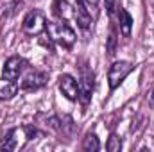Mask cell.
<instances>
[{"label": "cell", "mask_w": 154, "mask_h": 152, "mask_svg": "<svg viewBox=\"0 0 154 152\" xmlns=\"http://www.w3.org/2000/svg\"><path fill=\"white\" fill-rule=\"evenodd\" d=\"M45 31H47L48 38L52 39V41L59 43L65 48H70L75 43V32H74V29L68 23H65V22H48L47 27H45Z\"/></svg>", "instance_id": "6da1fadb"}, {"label": "cell", "mask_w": 154, "mask_h": 152, "mask_svg": "<svg viewBox=\"0 0 154 152\" xmlns=\"http://www.w3.org/2000/svg\"><path fill=\"white\" fill-rule=\"evenodd\" d=\"M36 134H38V131L34 127H16V129H11L7 132V136L4 138V143L0 145V149L2 150H16L20 147V138L32 140Z\"/></svg>", "instance_id": "7a4b0ae2"}, {"label": "cell", "mask_w": 154, "mask_h": 152, "mask_svg": "<svg viewBox=\"0 0 154 152\" xmlns=\"http://www.w3.org/2000/svg\"><path fill=\"white\" fill-rule=\"evenodd\" d=\"M45 27H47V20H45V14L39 9L31 11L23 18V23H22V31L27 36H38L39 32L45 31Z\"/></svg>", "instance_id": "3957f363"}, {"label": "cell", "mask_w": 154, "mask_h": 152, "mask_svg": "<svg viewBox=\"0 0 154 152\" xmlns=\"http://www.w3.org/2000/svg\"><path fill=\"white\" fill-rule=\"evenodd\" d=\"M131 72H133V63H129V61H115L109 66V72H108L109 88L111 90H116L120 86V82L129 75Z\"/></svg>", "instance_id": "277c9868"}, {"label": "cell", "mask_w": 154, "mask_h": 152, "mask_svg": "<svg viewBox=\"0 0 154 152\" xmlns=\"http://www.w3.org/2000/svg\"><path fill=\"white\" fill-rule=\"evenodd\" d=\"M25 66H27V61H25L23 57H20V56H11V57L5 61L4 68H2V79H4L5 82H16V79H18L20 74L25 70Z\"/></svg>", "instance_id": "5b68a950"}, {"label": "cell", "mask_w": 154, "mask_h": 152, "mask_svg": "<svg viewBox=\"0 0 154 152\" xmlns=\"http://www.w3.org/2000/svg\"><path fill=\"white\" fill-rule=\"evenodd\" d=\"M57 84H59L61 93H63L68 100H72V102L79 100V93H81V90H79V82H77L72 75L63 74V75L59 77V82H57Z\"/></svg>", "instance_id": "8992f818"}, {"label": "cell", "mask_w": 154, "mask_h": 152, "mask_svg": "<svg viewBox=\"0 0 154 152\" xmlns=\"http://www.w3.org/2000/svg\"><path fill=\"white\" fill-rule=\"evenodd\" d=\"M48 81V74L47 72H39V70H34V72H29L27 75L23 77L22 81V90L25 91H36L39 88H43Z\"/></svg>", "instance_id": "52a82bcc"}, {"label": "cell", "mask_w": 154, "mask_h": 152, "mask_svg": "<svg viewBox=\"0 0 154 152\" xmlns=\"http://www.w3.org/2000/svg\"><path fill=\"white\" fill-rule=\"evenodd\" d=\"M93 88H95V75H93L91 72L84 70V72H82V77H81V82H79V90H81L79 100H81L84 106L90 102L91 93H93Z\"/></svg>", "instance_id": "ba28073f"}, {"label": "cell", "mask_w": 154, "mask_h": 152, "mask_svg": "<svg viewBox=\"0 0 154 152\" xmlns=\"http://www.w3.org/2000/svg\"><path fill=\"white\" fill-rule=\"evenodd\" d=\"M74 14H75L77 25L82 31H88L90 25H91V14L88 13V9H86V5H84L82 0H75V11H74Z\"/></svg>", "instance_id": "9c48e42d"}, {"label": "cell", "mask_w": 154, "mask_h": 152, "mask_svg": "<svg viewBox=\"0 0 154 152\" xmlns=\"http://www.w3.org/2000/svg\"><path fill=\"white\" fill-rule=\"evenodd\" d=\"M118 20H120V31L124 32V36H129L131 29H133V16L129 14V11L127 9H120Z\"/></svg>", "instance_id": "30bf717a"}, {"label": "cell", "mask_w": 154, "mask_h": 152, "mask_svg": "<svg viewBox=\"0 0 154 152\" xmlns=\"http://www.w3.org/2000/svg\"><path fill=\"white\" fill-rule=\"evenodd\" d=\"M82 149L86 152H97L100 149V141H99L95 132H88L86 134V138L82 140Z\"/></svg>", "instance_id": "8fae6325"}, {"label": "cell", "mask_w": 154, "mask_h": 152, "mask_svg": "<svg viewBox=\"0 0 154 152\" xmlns=\"http://www.w3.org/2000/svg\"><path fill=\"white\" fill-rule=\"evenodd\" d=\"M16 91H18L16 84H14V82H7V86L0 90V100H9V99H13V97L16 95Z\"/></svg>", "instance_id": "7c38bea8"}, {"label": "cell", "mask_w": 154, "mask_h": 152, "mask_svg": "<svg viewBox=\"0 0 154 152\" xmlns=\"http://www.w3.org/2000/svg\"><path fill=\"white\" fill-rule=\"evenodd\" d=\"M106 149L109 152H118L122 149V140H120L116 134H111L109 140H108V143H106Z\"/></svg>", "instance_id": "4fadbf2b"}, {"label": "cell", "mask_w": 154, "mask_h": 152, "mask_svg": "<svg viewBox=\"0 0 154 152\" xmlns=\"http://www.w3.org/2000/svg\"><path fill=\"white\" fill-rule=\"evenodd\" d=\"M115 43H116L115 29H111V32H109V48H108V54H115Z\"/></svg>", "instance_id": "5bb4252c"}, {"label": "cell", "mask_w": 154, "mask_h": 152, "mask_svg": "<svg viewBox=\"0 0 154 152\" xmlns=\"http://www.w3.org/2000/svg\"><path fill=\"white\" fill-rule=\"evenodd\" d=\"M106 9H108V13H115L116 9V0H106Z\"/></svg>", "instance_id": "9a60e30c"}, {"label": "cell", "mask_w": 154, "mask_h": 152, "mask_svg": "<svg viewBox=\"0 0 154 152\" xmlns=\"http://www.w3.org/2000/svg\"><path fill=\"white\" fill-rule=\"evenodd\" d=\"M86 2L91 4V5H97V4H99V0H86Z\"/></svg>", "instance_id": "2e32d148"}, {"label": "cell", "mask_w": 154, "mask_h": 152, "mask_svg": "<svg viewBox=\"0 0 154 152\" xmlns=\"http://www.w3.org/2000/svg\"><path fill=\"white\" fill-rule=\"evenodd\" d=\"M151 102L154 104V91H152V95H151Z\"/></svg>", "instance_id": "e0dca14e"}, {"label": "cell", "mask_w": 154, "mask_h": 152, "mask_svg": "<svg viewBox=\"0 0 154 152\" xmlns=\"http://www.w3.org/2000/svg\"><path fill=\"white\" fill-rule=\"evenodd\" d=\"M152 9H154V7H152Z\"/></svg>", "instance_id": "ac0fdd59"}]
</instances>
